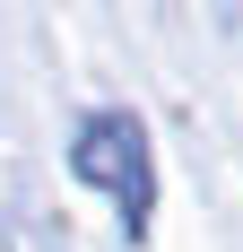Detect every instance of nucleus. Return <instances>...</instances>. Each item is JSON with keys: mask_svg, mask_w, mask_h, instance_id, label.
Segmentation results:
<instances>
[{"mask_svg": "<svg viewBox=\"0 0 243 252\" xmlns=\"http://www.w3.org/2000/svg\"><path fill=\"white\" fill-rule=\"evenodd\" d=\"M70 165L130 209V226L148 218V130L130 122V113H87L78 139H70Z\"/></svg>", "mask_w": 243, "mask_h": 252, "instance_id": "nucleus-1", "label": "nucleus"}]
</instances>
